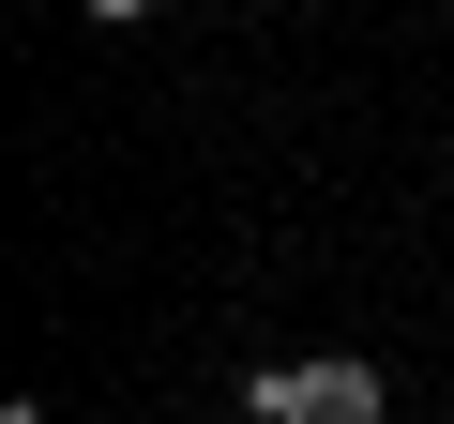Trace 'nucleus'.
Listing matches in <instances>:
<instances>
[{
  "label": "nucleus",
  "instance_id": "obj_1",
  "mask_svg": "<svg viewBox=\"0 0 454 424\" xmlns=\"http://www.w3.org/2000/svg\"><path fill=\"white\" fill-rule=\"evenodd\" d=\"M288 424H379V364H288Z\"/></svg>",
  "mask_w": 454,
  "mask_h": 424
},
{
  "label": "nucleus",
  "instance_id": "obj_2",
  "mask_svg": "<svg viewBox=\"0 0 454 424\" xmlns=\"http://www.w3.org/2000/svg\"><path fill=\"white\" fill-rule=\"evenodd\" d=\"M91 16H152V0H91Z\"/></svg>",
  "mask_w": 454,
  "mask_h": 424
},
{
  "label": "nucleus",
  "instance_id": "obj_3",
  "mask_svg": "<svg viewBox=\"0 0 454 424\" xmlns=\"http://www.w3.org/2000/svg\"><path fill=\"white\" fill-rule=\"evenodd\" d=\"M0 424H46V409H0Z\"/></svg>",
  "mask_w": 454,
  "mask_h": 424
}]
</instances>
